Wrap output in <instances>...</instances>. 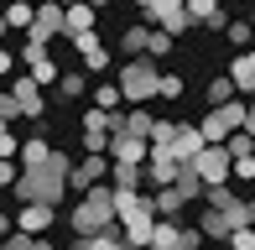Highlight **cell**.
Listing matches in <instances>:
<instances>
[{"instance_id": "1", "label": "cell", "mask_w": 255, "mask_h": 250, "mask_svg": "<svg viewBox=\"0 0 255 250\" xmlns=\"http://www.w3.org/2000/svg\"><path fill=\"white\" fill-rule=\"evenodd\" d=\"M68 224H73V240H89V235H104V230H115V188L104 183V188H89L84 198L68 209Z\"/></svg>"}, {"instance_id": "2", "label": "cell", "mask_w": 255, "mask_h": 250, "mask_svg": "<svg viewBox=\"0 0 255 250\" xmlns=\"http://www.w3.org/2000/svg\"><path fill=\"white\" fill-rule=\"evenodd\" d=\"M115 84H120L125 105H130V110H141L146 99H156V89H161V73H156V63H151V58H130V63L120 68V78H115Z\"/></svg>"}, {"instance_id": "3", "label": "cell", "mask_w": 255, "mask_h": 250, "mask_svg": "<svg viewBox=\"0 0 255 250\" xmlns=\"http://www.w3.org/2000/svg\"><path fill=\"white\" fill-rule=\"evenodd\" d=\"M245 120H250V99H229V105L208 110V115L198 120V130H203V141H208V146H224L229 135L245 130Z\"/></svg>"}, {"instance_id": "4", "label": "cell", "mask_w": 255, "mask_h": 250, "mask_svg": "<svg viewBox=\"0 0 255 250\" xmlns=\"http://www.w3.org/2000/svg\"><path fill=\"white\" fill-rule=\"evenodd\" d=\"M193 172H198L208 188H229V177H235V156H229V146H203V156L193 162Z\"/></svg>"}, {"instance_id": "5", "label": "cell", "mask_w": 255, "mask_h": 250, "mask_svg": "<svg viewBox=\"0 0 255 250\" xmlns=\"http://www.w3.org/2000/svg\"><path fill=\"white\" fill-rule=\"evenodd\" d=\"M177 177H182L177 151H167V146H151V156H146V183H151V188H172Z\"/></svg>"}, {"instance_id": "6", "label": "cell", "mask_w": 255, "mask_h": 250, "mask_svg": "<svg viewBox=\"0 0 255 250\" xmlns=\"http://www.w3.org/2000/svg\"><path fill=\"white\" fill-rule=\"evenodd\" d=\"M110 167H115L110 156H84V162H78L73 172H68V188H73L78 198H84L89 188H104V177H110Z\"/></svg>"}, {"instance_id": "7", "label": "cell", "mask_w": 255, "mask_h": 250, "mask_svg": "<svg viewBox=\"0 0 255 250\" xmlns=\"http://www.w3.org/2000/svg\"><path fill=\"white\" fill-rule=\"evenodd\" d=\"M10 94H16V105H21V120H42L47 99H42V84L31 73H16V78H10Z\"/></svg>"}, {"instance_id": "8", "label": "cell", "mask_w": 255, "mask_h": 250, "mask_svg": "<svg viewBox=\"0 0 255 250\" xmlns=\"http://www.w3.org/2000/svg\"><path fill=\"white\" fill-rule=\"evenodd\" d=\"M146 26H156V31H167V37H182V31H188V26H198V21H193V10H188V0H167V5H161L156 16L146 21Z\"/></svg>"}, {"instance_id": "9", "label": "cell", "mask_w": 255, "mask_h": 250, "mask_svg": "<svg viewBox=\"0 0 255 250\" xmlns=\"http://www.w3.org/2000/svg\"><path fill=\"white\" fill-rule=\"evenodd\" d=\"M146 156H151V141H146V135H130V130H115V135H110V162L141 167Z\"/></svg>"}, {"instance_id": "10", "label": "cell", "mask_w": 255, "mask_h": 250, "mask_svg": "<svg viewBox=\"0 0 255 250\" xmlns=\"http://www.w3.org/2000/svg\"><path fill=\"white\" fill-rule=\"evenodd\" d=\"M94 26H99V10L89 5V0H78V5H63V37H68V42L94 37Z\"/></svg>"}, {"instance_id": "11", "label": "cell", "mask_w": 255, "mask_h": 250, "mask_svg": "<svg viewBox=\"0 0 255 250\" xmlns=\"http://www.w3.org/2000/svg\"><path fill=\"white\" fill-rule=\"evenodd\" d=\"M26 37L31 42H47V47L63 37V5H57V0H52V5H37V21H31Z\"/></svg>"}, {"instance_id": "12", "label": "cell", "mask_w": 255, "mask_h": 250, "mask_svg": "<svg viewBox=\"0 0 255 250\" xmlns=\"http://www.w3.org/2000/svg\"><path fill=\"white\" fill-rule=\"evenodd\" d=\"M52 224H57L52 203H21L16 209V230H26V235H42V230H52Z\"/></svg>"}, {"instance_id": "13", "label": "cell", "mask_w": 255, "mask_h": 250, "mask_svg": "<svg viewBox=\"0 0 255 250\" xmlns=\"http://www.w3.org/2000/svg\"><path fill=\"white\" fill-rule=\"evenodd\" d=\"M229 84L240 89V99H255V47L250 52H235V63H229Z\"/></svg>"}, {"instance_id": "14", "label": "cell", "mask_w": 255, "mask_h": 250, "mask_svg": "<svg viewBox=\"0 0 255 250\" xmlns=\"http://www.w3.org/2000/svg\"><path fill=\"white\" fill-rule=\"evenodd\" d=\"M73 47H78V58H84V73H104V68H110V47L99 42V31L94 37H78Z\"/></svg>"}, {"instance_id": "15", "label": "cell", "mask_w": 255, "mask_h": 250, "mask_svg": "<svg viewBox=\"0 0 255 250\" xmlns=\"http://www.w3.org/2000/svg\"><path fill=\"white\" fill-rule=\"evenodd\" d=\"M52 141H47V135H31V141L26 146H21V172H37V167H52Z\"/></svg>"}, {"instance_id": "16", "label": "cell", "mask_w": 255, "mask_h": 250, "mask_svg": "<svg viewBox=\"0 0 255 250\" xmlns=\"http://www.w3.org/2000/svg\"><path fill=\"white\" fill-rule=\"evenodd\" d=\"M141 183H146V162L141 167H130V162H115L110 167V188L115 193H141Z\"/></svg>"}, {"instance_id": "17", "label": "cell", "mask_w": 255, "mask_h": 250, "mask_svg": "<svg viewBox=\"0 0 255 250\" xmlns=\"http://www.w3.org/2000/svg\"><path fill=\"white\" fill-rule=\"evenodd\" d=\"M203 130H198V125H182V135H177V146H172V151H177V162L182 167H193V162H198V156H203Z\"/></svg>"}, {"instance_id": "18", "label": "cell", "mask_w": 255, "mask_h": 250, "mask_svg": "<svg viewBox=\"0 0 255 250\" xmlns=\"http://www.w3.org/2000/svg\"><path fill=\"white\" fill-rule=\"evenodd\" d=\"M151 203H156V219H182V209H188V198H182L177 183H172V188H156Z\"/></svg>"}, {"instance_id": "19", "label": "cell", "mask_w": 255, "mask_h": 250, "mask_svg": "<svg viewBox=\"0 0 255 250\" xmlns=\"http://www.w3.org/2000/svg\"><path fill=\"white\" fill-rule=\"evenodd\" d=\"M73 250H130V240H125V230L115 224V230H104V235H89V240H73Z\"/></svg>"}, {"instance_id": "20", "label": "cell", "mask_w": 255, "mask_h": 250, "mask_svg": "<svg viewBox=\"0 0 255 250\" xmlns=\"http://www.w3.org/2000/svg\"><path fill=\"white\" fill-rule=\"evenodd\" d=\"M120 47L130 52V58H146V52H151V26H146V21H135V26H125Z\"/></svg>"}, {"instance_id": "21", "label": "cell", "mask_w": 255, "mask_h": 250, "mask_svg": "<svg viewBox=\"0 0 255 250\" xmlns=\"http://www.w3.org/2000/svg\"><path fill=\"white\" fill-rule=\"evenodd\" d=\"M31 21H37V5H31V0H10V5H5V26H10V31H21V37H26Z\"/></svg>"}, {"instance_id": "22", "label": "cell", "mask_w": 255, "mask_h": 250, "mask_svg": "<svg viewBox=\"0 0 255 250\" xmlns=\"http://www.w3.org/2000/svg\"><path fill=\"white\" fill-rule=\"evenodd\" d=\"M198 230H203V240H229V235H235V230H229V219H224L219 209H208V203H203V214H198Z\"/></svg>"}, {"instance_id": "23", "label": "cell", "mask_w": 255, "mask_h": 250, "mask_svg": "<svg viewBox=\"0 0 255 250\" xmlns=\"http://www.w3.org/2000/svg\"><path fill=\"white\" fill-rule=\"evenodd\" d=\"M120 105H125L120 84H94V110H104V115H120Z\"/></svg>"}, {"instance_id": "24", "label": "cell", "mask_w": 255, "mask_h": 250, "mask_svg": "<svg viewBox=\"0 0 255 250\" xmlns=\"http://www.w3.org/2000/svg\"><path fill=\"white\" fill-rule=\"evenodd\" d=\"M89 89H94V84H89V73L78 68V73H63V84H57V99H84Z\"/></svg>"}, {"instance_id": "25", "label": "cell", "mask_w": 255, "mask_h": 250, "mask_svg": "<svg viewBox=\"0 0 255 250\" xmlns=\"http://www.w3.org/2000/svg\"><path fill=\"white\" fill-rule=\"evenodd\" d=\"M177 240H182V224H177V219H156L151 245H156V250H177Z\"/></svg>"}, {"instance_id": "26", "label": "cell", "mask_w": 255, "mask_h": 250, "mask_svg": "<svg viewBox=\"0 0 255 250\" xmlns=\"http://www.w3.org/2000/svg\"><path fill=\"white\" fill-rule=\"evenodd\" d=\"M229 99H240V89L229 84V73H219L214 84H208V110H219V105H229Z\"/></svg>"}, {"instance_id": "27", "label": "cell", "mask_w": 255, "mask_h": 250, "mask_svg": "<svg viewBox=\"0 0 255 250\" xmlns=\"http://www.w3.org/2000/svg\"><path fill=\"white\" fill-rule=\"evenodd\" d=\"M177 135H182L177 120H156V125H151V146H167V151H172V146H177Z\"/></svg>"}, {"instance_id": "28", "label": "cell", "mask_w": 255, "mask_h": 250, "mask_svg": "<svg viewBox=\"0 0 255 250\" xmlns=\"http://www.w3.org/2000/svg\"><path fill=\"white\" fill-rule=\"evenodd\" d=\"M224 37L235 42L240 52H250V42H255V26H250V21H229V31H224Z\"/></svg>"}, {"instance_id": "29", "label": "cell", "mask_w": 255, "mask_h": 250, "mask_svg": "<svg viewBox=\"0 0 255 250\" xmlns=\"http://www.w3.org/2000/svg\"><path fill=\"white\" fill-rule=\"evenodd\" d=\"M26 73H31V78H37V84H42V89H47V84H63V73H57V58H42L37 68H26Z\"/></svg>"}, {"instance_id": "30", "label": "cell", "mask_w": 255, "mask_h": 250, "mask_svg": "<svg viewBox=\"0 0 255 250\" xmlns=\"http://www.w3.org/2000/svg\"><path fill=\"white\" fill-rule=\"evenodd\" d=\"M42 58H52V52H47V42H31V37H21V63H26V68H37Z\"/></svg>"}, {"instance_id": "31", "label": "cell", "mask_w": 255, "mask_h": 250, "mask_svg": "<svg viewBox=\"0 0 255 250\" xmlns=\"http://www.w3.org/2000/svg\"><path fill=\"white\" fill-rule=\"evenodd\" d=\"M224 146H229V156H235V162H240V156H255V135H250V130H240V135H229Z\"/></svg>"}, {"instance_id": "32", "label": "cell", "mask_w": 255, "mask_h": 250, "mask_svg": "<svg viewBox=\"0 0 255 250\" xmlns=\"http://www.w3.org/2000/svg\"><path fill=\"white\" fill-rule=\"evenodd\" d=\"M21 146L26 141H16V130L5 125V130H0V156H5V162H21Z\"/></svg>"}, {"instance_id": "33", "label": "cell", "mask_w": 255, "mask_h": 250, "mask_svg": "<svg viewBox=\"0 0 255 250\" xmlns=\"http://www.w3.org/2000/svg\"><path fill=\"white\" fill-rule=\"evenodd\" d=\"M188 10H193V21H203V26H208L224 5H219V0H188Z\"/></svg>"}, {"instance_id": "34", "label": "cell", "mask_w": 255, "mask_h": 250, "mask_svg": "<svg viewBox=\"0 0 255 250\" xmlns=\"http://www.w3.org/2000/svg\"><path fill=\"white\" fill-rule=\"evenodd\" d=\"M172 47H177V37H167V31H156V26H151V52H146V58L156 63V58H167Z\"/></svg>"}, {"instance_id": "35", "label": "cell", "mask_w": 255, "mask_h": 250, "mask_svg": "<svg viewBox=\"0 0 255 250\" xmlns=\"http://www.w3.org/2000/svg\"><path fill=\"white\" fill-rule=\"evenodd\" d=\"M156 99H182V73H161V89Z\"/></svg>"}, {"instance_id": "36", "label": "cell", "mask_w": 255, "mask_h": 250, "mask_svg": "<svg viewBox=\"0 0 255 250\" xmlns=\"http://www.w3.org/2000/svg\"><path fill=\"white\" fill-rule=\"evenodd\" d=\"M224 245H229V250H255V224H245V230H235V235H229Z\"/></svg>"}, {"instance_id": "37", "label": "cell", "mask_w": 255, "mask_h": 250, "mask_svg": "<svg viewBox=\"0 0 255 250\" xmlns=\"http://www.w3.org/2000/svg\"><path fill=\"white\" fill-rule=\"evenodd\" d=\"M235 183H255V156H240L235 162Z\"/></svg>"}, {"instance_id": "38", "label": "cell", "mask_w": 255, "mask_h": 250, "mask_svg": "<svg viewBox=\"0 0 255 250\" xmlns=\"http://www.w3.org/2000/svg\"><path fill=\"white\" fill-rule=\"evenodd\" d=\"M10 235H16V214L0 209V240H10Z\"/></svg>"}, {"instance_id": "39", "label": "cell", "mask_w": 255, "mask_h": 250, "mask_svg": "<svg viewBox=\"0 0 255 250\" xmlns=\"http://www.w3.org/2000/svg\"><path fill=\"white\" fill-rule=\"evenodd\" d=\"M10 73H16V52L0 47V78H10Z\"/></svg>"}, {"instance_id": "40", "label": "cell", "mask_w": 255, "mask_h": 250, "mask_svg": "<svg viewBox=\"0 0 255 250\" xmlns=\"http://www.w3.org/2000/svg\"><path fill=\"white\" fill-rule=\"evenodd\" d=\"M161 5H167V0H135V10H141V21H151V16H156Z\"/></svg>"}, {"instance_id": "41", "label": "cell", "mask_w": 255, "mask_h": 250, "mask_svg": "<svg viewBox=\"0 0 255 250\" xmlns=\"http://www.w3.org/2000/svg\"><path fill=\"white\" fill-rule=\"evenodd\" d=\"M10 37V26H5V5H0V42H5Z\"/></svg>"}, {"instance_id": "42", "label": "cell", "mask_w": 255, "mask_h": 250, "mask_svg": "<svg viewBox=\"0 0 255 250\" xmlns=\"http://www.w3.org/2000/svg\"><path fill=\"white\" fill-rule=\"evenodd\" d=\"M245 130H250V135H255V99H250V120H245Z\"/></svg>"}, {"instance_id": "43", "label": "cell", "mask_w": 255, "mask_h": 250, "mask_svg": "<svg viewBox=\"0 0 255 250\" xmlns=\"http://www.w3.org/2000/svg\"><path fill=\"white\" fill-rule=\"evenodd\" d=\"M89 5H94V10H104V5H110V0H89Z\"/></svg>"}, {"instance_id": "44", "label": "cell", "mask_w": 255, "mask_h": 250, "mask_svg": "<svg viewBox=\"0 0 255 250\" xmlns=\"http://www.w3.org/2000/svg\"><path fill=\"white\" fill-rule=\"evenodd\" d=\"M31 5H52V0H31Z\"/></svg>"}, {"instance_id": "45", "label": "cell", "mask_w": 255, "mask_h": 250, "mask_svg": "<svg viewBox=\"0 0 255 250\" xmlns=\"http://www.w3.org/2000/svg\"><path fill=\"white\" fill-rule=\"evenodd\" d=\"M57 5H78V0H57Z\"/></svg>"}, {"instance_id": "46", "label": "cell", "mask_w": 255, "mask_h": 250, "mask_svg": "<svg viewBox=\"0 0 255 250\" xmlns=\"http://www.w3.org/2000/svg\"><path fill=\"white\" fill-rule=\"evenodd\" d=\"M250 219H255V198H250Z\"/></svg>"}, {"instance_id": "47", "label": "cell", "mask_w": 255, "mask_h": 250, "mask_svg": "<svg viewBox=\"0 0 255 250\" xmlns=\"http://www.w3.org/2000/svg\"><path fill=\"white\" fill-rule=\"evenodd\" d=\"M37 250H57V245H37Z\"/></svg>"}, {"instance_id": "48", "label": "cell", "mask_w": 255, "mask_h": 250, "mask_svg": "<svg viewBox=\"0 0 255 250\" xmlns=\"http://www.w3.org/2000/svg\"><path fill=\"white\" fill-rule=\"evenodd\" d=\"M250 26H255V10H250Z\"/></svg>"}, {"instance_id": "49", "label": "cell", "mask_w": 255, "mask_h": 250, "mask_svg": "<svg viewBox=\"0 0 255 250\" xmlns=\"http://www.w3.org/2000/svg\"><path fill=\"white\" fill-rule=\"evenodd\" d=\"M0 167H5V156H0Z\"/></svg>"}, {"instance_id": "50", "label": "cell", "mask_w": 255, "mask_h": 250, "mask_svg": "<svg viewBox=\"0 0 255 250\" xmlns=\"http://www.w3.org/2000/svg\"><path fill=\"white\" fill-rule=\"evenodd\" d=\"M146 250H156V245H146Z\"/></svg>"}]
</instances>
